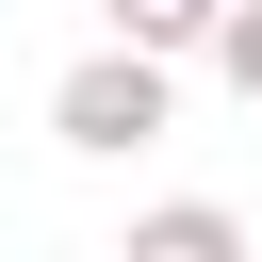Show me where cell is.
Wrapping results in <instances>:
<instances>
[{
  "label": "cell",
  "instance_id": "7a4b0ae2",
  "mask_svg": "<svg viewBox=\"0 0 262 262\" xmlns=\"http://www.w3.org/2000/svg\"><path fill=\"white\" fill-rule=\"evenodd\" d=\"M246 246V213H213V196H164V213H131V262H229Z\"/></svg>",
  "mask_w": 262,
  "mask_h": 262
},
{
  "label": "cell",
  "instance_id": "277c9868",
  "mask_svg": "<svg viewBox=\"0 0 262 262\" xmlns=\"http://www.w3.org/2000/svg\"><path fill=\"white\" fill-rule=\"evenodd\" d=\"M98 33H131V49H164V66H180V49L213 33V0H98Z\"/></svg>",
  "mask_w": 262,
  "mask_h": 262
},
{
  "label": "cell",
  "instance_id": "6da1fadb",
  "mask_svg": "<svg viewBox=\"0 0 262 262\" xmlns=\"http://www.w3.org/2000/svg\"><path fill=\"white\" fill-rule=\"evenodd\" d=\"M164 131H180V66L131 49V33H98V49L49 82V147H82V164H131V147H164Z\"/></svg>",
  "mask_w": 262,
  "mask_h": 262
},
{
  "label": "cell",
  "instance_id": "3957f363",
  "mask_svg": "<svg viewBox=\"0 0 262 262\" xmlns=\"http://www.w3.org/2000/svg\"><path fill=\"white\" fill-rule=\"evenodd\" d=\"M196 49H213V82L262 115V0H213V33H196Z\"/></svg>",
  "mask_w": 262,
  "mask_h": 262
}]
</instances>
